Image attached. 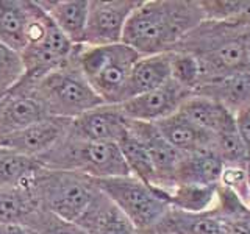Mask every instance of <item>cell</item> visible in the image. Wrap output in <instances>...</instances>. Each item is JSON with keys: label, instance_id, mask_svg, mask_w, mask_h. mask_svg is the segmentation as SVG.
Returning a JSON list of instances; mask_svg holds the SVG:
<instances>
[{"label": "cell", "instance_id": "f35d334b", "mask_svg": "<svg viewBox=\"0 0 250 234\" xmlns=\"http://www.w3.org/2000/svg\"><path fill=\"white\" fill-rule=\"evenodd\" d=\"M156 234H160V233H156Z\"/></svg>", "mask_w": 250, "mask_h": 234}, {"label": "cell", "instance_id": "5bb4252c", "mask_svg": "<svg viewBox=\"0 0 250 234\" xmlns=\"http://www.w3.org/2000/svg\"><path fill=\"white\" fill-rule=\"evenodd\" d=\"M70 119L47 117L10 136L0 137V148L38 159L57 145L69 131Z\"/></svg>", "mask_w": 250, "mask_h": 234}, {"label": "cell", "instance_id": "1f68e13d", "mask_svg": "<svg viewBox=\"0 0 250 234\" xmlns=\"http://www.w3.org/2000/svg\"><path fill=\"white\" fill-rule=\"evenodd\" d=\"M224 222L225 234H250V209L239 214L221 218Z\"/></svg>", "mask_w": 250, "mask_h": 234}, {"label": "cell", "instance_id": "f1b7e54d", "mask_svg": "<svg viewBox=\"0 0 250 234\" xmlns=\"http://www.w3.org/2000/svg\"><path fill=\"white\" fill-rule=\"evenodd\" d=\"M23 225L38 234H88L80 225L62 220L41 208L35 211Z\"/></svg>", "mask_w": 250, "mask_h": 234}, {"label": "cell", "instance_id": "f546056e", "mask_svg": "<svg viewBox=\"0 0 250 234\" xmlns=\"http://www.w3.org/2000/svg\"><path fill=\"white\" fill-rule=\"evenodd\" d=\"M23 72L21 53L0 42V94L13 89L22 80Z\"/></svg>", "mask_w": 250, "mask_h": 234}, {"label": "cell", "instance_id": "ba28073f", "mask_svg": "<svg viewBox=\"0 0 250 234\" xmlns=\"http://www.w3.org/2000/svg\"><path fill=\"white\" fill-rule=\"evenodd\" d=\"M96 184L138 231H153L170 209L163 191L131 175L96 179Z\"/></svg>", "mask_w": 250, "mask_h": 234}, {"label": "cell", "instance_id": "9c48e42d", "mask_svg": "<svg viewBox=\"0 0 250 234\" xmlns=\"http://www.w3.org/2000/svg\"><path fill=\"white\" fill-rule=\"evenodd\" d=\"M141 2L143 0H89L83 45L121 44L127 20Z\"/></svg>", "mask_w": 250, "mask_h": 234}, {"label": "cell", "instance_id": "ffe728a7", "mask_svg": "<svg viewBox=\"0 0 250 234\" xmlns=\"http://www.w3.org/2000/svg\"><path fill=\"white\" fill-rule=\"evenodd\" d=\"M194 94L213 98L229 108L233 114H236L241 109L250 106V69L239 70L216 81L203 84L195 89Z\"/></svg>", "mask_w": 250, "mask_h": 234}, {"label": "cell", "instance_id": "d6986e66", "mask_svg": "<svg viewBox=\"0 0 250 234\" xmlns=\"http://www.w3.org/2000/svg\"><path fill=\"white\" fill-rule=\"evenodd\" d=\"M180 113L186 116L200 128L213 133L214 136L222 135V133L231 131L236 128V120L234 114L222 103L203 97V96H192L188 98L180 108Z\"/></svg>", "mask_w": 250, "mask_h": 234}, {"label": "cell", "instance_id": "e0dca14e", "mask_svg": "<svg viewBox=\"0 0 250 234\" xmlns=\"http://www.w3.org/2000/svg\"><path fill=\"white\" fill-rule=\"evenodd\" d=\"M38 3L70 42L83 45L89 0H38Z\"/></svg>", "mask_w": 250, "mask_h": 234}, {"label": "cell", "instance_id": "2e32d148", "mask_svg": "<svg viewBox=\"0 0 250 234\" xmlns=\"http://www.w3.org/2000/svg\"><path fill=\"white\" fill-rule=\"evenodd\" d=\"M77 225L88 234H138L133 223L100 189Z\"/></svg>", "mask_w": 250, "mask_h": 234}, {"label": "cell", "instance_id": "30bf717a", "mask_svg": "<svg viewBox=\"0 0 250 234\" xmlns=\"http://www.w3.org/2000/svg\"><path fill=\"white\" fill-rule=\"evenodd\" d=\"M52 117L31 81L21 80L0 98V137Z\"/></svg>", "mask_w": 250, "mask_h": 234}, {"label": "cell", "instance_id": "4316f807", "mask_svg": "<svg viewBox=\"0 0 250 234\" xmlns=\"http://www.w3.org/2000/svg\"><path fill=\"white\" fill-rule=\"evenodd\" d=\"M39 167L35 158L0 148V189L25 187Z\"/></svg>", "mask_w": 250, "mask_h": 234}, {"label": "cell", "instance_id": "d6a6232c", "mask_svg": "<svg viewBox=\"0 0 250 234\" xmlns=\"http://www.w3.org/2000/svg\"><path fill=\"white\" fill-rule=\"evenodd\" d=\"M234 120H236L238 135L242 140V144H244V148L250 159V106L241 109V111L234 114Z\"/></svg>", "mask_w": 250, "mask_h": 234}, {"label": "cell", "instance_id": "8d00e7d4", "mask_svg": "<svg viewBox=\"0 0 250 234\" xmlns=\"http://www.w3.org/2000/svg\"><path fill=\"white\" fill-rule=\"evenodd\" d=\"M138 234H156V231H138Z\"/></svg>", "mask_w": 250, "mask_h": 234}, {"label": "cell", "instance_id": "6da1fadb", "mask_svg": "<svg viewBox=\"0 0 250 234\" xmlns=\"http://www.w3.org/2000/svg\"><path fill=\"white\" fill-rule=\"evenodd\" d=\"M205 20L200 0H143L127 20L122 44L141 57L169 53Z\"/></svg>", "mask_w": 250, "mask_h": 234}, {"label": "cell", "instance_id": "cb8c5ba5", "mask_svg": "<svg viewBox=\"0 0 250 234\" xmlns=\"http://www.w3.org/2000/svg\"><path fill=\"white\" fill-rule=\"evenodd\" d=\"M217 189L219 184H175L170 191L164 192V198L172 209L197 214L214 206Z\"/></svg>", "mask_w": 250, "mask_h": 234}, {"label": "cell", "instance_id": "9a60e30c", "mask_svg": "<svg viewBox=\"0 0 250 234\" xmlns=\"http://www.w3.org/2000/svg\"><path fill=\"white\" fill-rule=\"evenodd\" d=\"M155 125L163 137L183 155H191L208 148L214 150L216 136L213 133L200 128L180 111L156 122Z\"/></svg>", "mask_w": 250, "mask_h": 234}, {"label": "cell", "instance_id": "277c9868", "mask_svg": "<svg viewBox=\"0 0 250 234\" xmlns=\"http://www.w3.org/2000/svg\"><path fill=\"white\" fill-rule=\"evenodd\" d=\"M38 162L45 169L75 172L92 179L130 175L117 144L86 142L72 139L67 135L52 150L39 156Z\"/></svg>", "mask_w": 250, "mask_h": 234}, {"label": "cell", "instance_id": "74e56055", "mask_svg": "<svg viewBox=\"0 0 250 234\" xmlns=\"http://www.w3.org/2000/svg\"><path fill=\"white\" fill-rule=\"evenodd\" d=\"M3 96H5V94H0V98H2V97H3Z\"/></svg>", "mask_w": 250, "mask_h": 234}, {"label": "cell", "instance_id": "d4e9b609", "mask_svg": "<svg viewBox=\"0 0 250 234\" xmlns=\"http://www.w3.org/2000/svg\"><path fill=\"white\" fill-rule=\"evenodd\" d=\"M38 209V203L27 186L0 189V226L23 225Z\"/></svg>", "mask_w": 250, "mask_h": 234}, {"label": "cell", "instance_id": "7402d4cb", "mask_svg": "<svg viewBox=\"0 0 250 234\" xmlns=\"http://www.w3.org/2000/svg\"><path fill=\"white\" fill-rule=\"evenodd\" d=\"M225 164L213 148L185 155L175 172V184H219Z\"/></svg>", "mask_w": 250, "mask_h": 234}, {"label": "cell", "instance_id": "3957f363", "mask_svg": "<svg viewBox=\"0 0 250 234\" xmlns=\"http://www.w3.org/2000/svg\"><path fill=\"white\" fill-rule=\"evenodd\" d=\"M27 187L38 206L62 220L77 223L99 192L96 179L75 172L39 167Z\"/></svg>", "mask_w": 250, "mask_h": 234}, {"label": "cell", "instance_id": "484cf974", "mask_svg": "<svg viewBox=\"0 0 250 234\" xmlns=\"http://www.w3.org/2000/svg\"><path fill=\"white\" fill-rule=\"evenodd\" d=\"M117 145L121 148V153L130 170V175L156 189L158 187V175H156L153 162L144 145L130 131H127L121 137Z\"/></svg>", "mask_w": 250, "mask_h": 234}, {"label": "cell", "instance_id": "44dd1931", "mask_svg": "<svg viewBox=\"0 0 250 234\" xmlns=\"http://www.w3.org/2000/svg\"><path fill=\"white\" fill-rule=\"evenodd\" d=\"M33 14V0H0V42L21 53Z\"/></svg>", "mask_w": 250, "mask_h": 234}, {"label": "cell", "instance_id": "e575fe53", "mask_svg": "<svg viewBox=\"0 0 250 234\" xmlns=\"http://www.w3.org/2000/svg\"><path fill=\"white\" fill-rule=\"evenodd\" d=\"M0 234H38L25 225H2Z\"/></svg>", "mask_w": 250, "mask_h": 234}, {"label": "cell", "instance_id": "603a6c76", "mask_svg": "<svg viewBox=\"0 0 250 234\" xmlns=\"http://www.w3.org/2000/svg\"><path fill=\"white\" fill-rule=\"evenodd\" d=\"M155 231L160 234H225L224 222L213 208L197 214L170 208Z\"/></svg>", "mask_w": 250, "mask_h": 234}, {"label": "cell", "instance_id": "7c38bea8", "mask_svg": "<svg viewBox=\"0 0 250 234\" xmlns=\"http://www.w3.org/2000/svg\"><path fill=\"white\" fill-rule=\"evenodd\" d=\"M128 131V119L121 105H100L72 119L67 136L86 142H114Z\"/></svg>", "mask_w": 250, "mask_h": 234}, {"label": "cell", "instance_id": "4dcf8cb0", "mask_svg": "<svg viewBox=\"0 0 250 234\" xmlns=\"http://www.w3.org/2000/svg\"><path fill=\"white\" fill-rule=\"evenodd\" d=\"M219 184L233 191L238 197L250 206V187H249V176H247V166H233V164H225L221 181Z\"/></svg>", "mask_w": 250, "mask_h": 234}, {"label": "cell", "instance_id": "d590c367", "mask_svg": "<svg viewBox=\"0 0 250 234\" xmlns=\"http://www.w3.org/2000/svg\"><path fill=\"white\" fill-rule=\"evenodd\" d=\"M247 176H249V187H250V159L247 162Z\"/></svg>", "mask_w": 250, "mask_h": 234}, {"label": "cell", "instance_id": "83f0119b", "mask_svg": "<svg viewBox=\"0 0 250 234\" xmlns=\"http://www.w3.org/2000/svg\"><path fill=\"white\" fill-rule=\"evenodd\" d=\"M172 53V80L183 86L185 89L194 91L202 83V69L199 59L191 53L186 52H170Z\"/></svg>", "mask_w": 250, "mask_h": 234}, {"label": "cell", "instance_id": "7a4b0ae2", "mask_svg": "<svg viewBox=\"0 0 250 234\" xmlns=\"http://www.w3.org/2000/svg\"><path fill=\"white\" fill-rule=\"evenodd\" d=\"M174 52L191 53L199 59L200 86H203L250 69V30L225 22L205 20L183 38Z\"/></svg>", "mask_w": 250, "mask_h": 234}, {"label": "cell", "instance_id": "836d02e7", "mask_svg": "<svg viewBox=\"0 0 250 234\" xmlns=\"http://www.w3.org/2000/svg\"><path fill=\"white\" fill-rule=\"evenodd\" d=\"M227 23H231V25H238V27L250 30V0H242L238 13L234 14V18Z\"/></svg>", "mask_w": 250, "mask_h": 234}, {"label": "cell", "instance_id": "ac0fdd59", "mask_svg": "<svg viewBox=\"0 0 250 234\" xmlns=\"http://www.w3.org/2000/svg\"><path fill=\"white\" fill-rule=\"evenodd\" d=\"M172 53L150 55V57H141L135 67L131 70L130 80L125 92V101L143 96L146 92L161 88L163 84L172 80Z\"/></svg>", "mask_w": 250, "mask_h": 234}, {"label": "cell", "instance_id": "52a82bcc", "mask_svg": "<svg viewBox=\"0 0 250 234\" xmlns=\"http://www.w3.org/2000/svg\"><path fill=\"white\" fill-rule=\"evenodd\" d=\"M75 47L55 25L38 0H33L27 44L21 52L25 81H38L55 69L64 66L70 59Z\"/></svg>", "mask_w": 250, "mask_h": 234}, {"label": "cell", "instance_id": "4fadbf2b", "mask_svg": "<svg viewBox=\"0 0 250 234\" xmlns=\"http://www.w3.org/2000/svg\"><path fill=\"white\" fill-rule=\"evenodd\" d=\"M128 131L144 145L148 156H150L156 175H158V187L156 189L163 192L170 191L175 186V172L185 155L180 153L163 137L155 123L128 119Z\"/></svg>", "mask_w": 250, "mask_h": 234}, {"label": "cell", "instance_id": "5b68a950", "mask_svg": "<svg viewBox=\"0 0 250 234\" xmlns=\"http://www.w3.org/2000/svg\"><path fill=\"white\" fill-rule=\"evenodd\" d=\"M77 57L83 75L104 103H124L131 70L141 55L121 42L99 47L78 45Z\"/></svg>", "mask_w": 250, "mask_h": 234}, {"label": "cell", "instance_id": "8992f818", "mask_svg": "<svg viewBox=\"0 0 250 234\" xmlns=\"http://www.w3.org/2000/svg\"><path fill=\"white\" fill-rule=\"evenodd\" d=\"M78 45L64 66L55 69L41 80L31 81L52 117L75 119L83 113L105 105L78 66Z\"/></svg>", "mask_w": 250, "mask_h": 234}, {"label": "cell", "instance_id": "8fae6325", "mask_svg": "<svg viewBox=\"0 0 250 234\" xmlns=\"http://www.w3.org/2000/svg\"><path fill=\"white\" fill-rule=\"evenodd\" d=\"M191 96V91L185 89L183 86L170 80L158 89H153L150 92L143 94V96L124 101V103H121V109L125 117L130 120L156 123L178 113L182 105Z\"/></svg>", "mask_w": 250, "mask_h": 234}]
</instances>
